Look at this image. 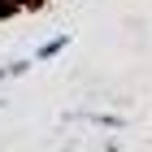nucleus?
<instances>
[{
	"instance_id": "1",
	"label": "nucleus",
	"mask_w": 152,
	"mask_h": 152,
	"mask_svg": "<svg viewBox=\"0 0 152 152\" xmlns=\"http://www.w3.org/2000/svg\"><path fill=\"white\" fill-rule=\"evenodd\" d=\"M65 44H70V35H57V39H48V44L39 48V61H48V57H57V52H61V48H65Z\"/></svg>"
},
{
	"instance_id": "2",
	"label": "nucleus",
	"mask_w": 152,
	"mask_h": 152,
	"mask_svg": "<svg viewBox=\"0 0 152 152\" xmlns=\"http://www.w3.org/2000/svg\"><path fill=\"white\" fill-rule=\"evenodd\" d=\"M13 4H18V9H44L48 0H13Z\"/></svg>"
}]
</instances>
